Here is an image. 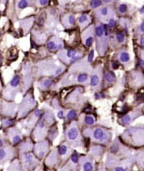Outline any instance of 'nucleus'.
I'll return each mask as SVG.
<instances>
[{
    "label": "nucleus",
    "instance_id": "nucleus-40",
    "mask_svg": "<svg viewBox=\"0 0 144 171\" xmlns=\"http://www.w3.org/2000/svg\"><path fill=\"white\" fill-rule=\"evenodd\" d=\"M57 117H58L59 118H63V112L59 111L58 113H57Z\"/></svg>",
    "mask_w": 144,
    "mask_h": 171
},
{
    "label": "nucleus",
    "instance_id": "nucleus-6",
    "mask_svg": "<svg viewBox=\"0 0 144 171\" xmlns=\"http://www.w3.org/2000/svg\"><path fill=\"white\" fill-rule=\"evenodd\" d=\"M49 149V143L48 141L44 140L42 142H39L35 145V153L36 155L40 158H43L46 155Z\"/></svg>",
    "mask_w": 144,
    "mask_h": 171
},
{
    "label": "nucleus",
    "instance_id": "nucleus-4",
    "mask_svg": "<svg viewBox=\"0 0 144 171\" xmlns=\"http://www.w3.org/2000/svg\"><path fill=\"white\" fill-rule=\"evenodd\" d=\"M23 163L26 170L32 171L38 165L39 161L32 153H25L23 156Z\"/></svg>",
    "mask_w": 144,
    "mask_h": 171
},
{
    "label": "nucleus",
    "instance_id": "nucleus-32",
    "mask_svg": "<svg viewBox=\"0 0 144 171\" xmlns=\"http://www.w3.org/2000/svg\"><path fill=\"white\" fill-rule=\"evenodd\" d=\"M127 10V6L126 4H121L120 7H119V11L121 12V13H125Z\"/></svg>",
    "mask_w": 144,
    "mask_h": 171
},
{
    "label": "nucleus",
    "instance_id": "nucleus-44",
    "mask_svg": "<svg viewBox=\"0 0 144 171\" xmlns=\"http://www.w3.org/2000/svg\"><path fill=\"white\" fill-rule=\"evenodd\" d=\"M143 9H144V7H142V9H140V11H139V12H140L141 14H142V13H143Z\"/></svg>",
    "mask_w": 144,
    "mask_h": 171
},
{
    "label": "nucleus",
    "instance_id": "nucleus-17",
    "mask_svg": "<svg viewBox=\"0 0 144 171\" xmlns=\"http://www.w3.org/2000/svg\"><path fill=\"white\" fill-rule=\"evenodd\" d=\"M105 80L107 82L111 83V82L114 81V80H115V76H114V74L113 72H107L105 75Z\"/></svg>",
    "mask_w": 144,
    "mask_h": 171
},
{
    "label": "nucleus",
    "instance_id": "nucleus-15",
    "mask_svg": "<svg viewBox=\"0 0 144 171\" xmlns=\"http://www.w3.org/2000/svg\"><path fill=\"white\" fill-rule=\"evenodd\" d=\"M67 152H68V148H67V146L65 145V144H61L58 148V150H57L58 154H60V155H61V156L67 155Z\"/></svg>",
    "mask_w": 144,
    "mask_h": 171
},
{
    "label": "nucleus",
    "instance_id": "nucleus-14",
    "mask_svg": "<svg viewBox=\"0 0 144 171\" xmlns=\"http://www.w3.org/2000/svg\"><path fill=\"white\" fill-rule=\"evenodd\" d=\"M109 14V9L108 7H103L97 11V15L99 16H103V17H107V15Z\"/></svg>",
    "mask_w": 144,
    "mask_h": 171
},
{
    "label": "nucleus",
    "instance_id": "nucleus-2",
    "mask_svg": "<svg viewBox=\"0 0 144 171\" xmlns=\"http://www.w3.org/2000/svg\"><path fill=\"white\" fill-rule=\"evenodd\" d=\"M53 122V118L52 114L49 113L45 115L44 118L40 121L37 124L36 130L34 131V137L36 140H42L46 136L49 125H51Z\"/></svg>",
    "mask_w": 144,
    "mask_h": 171
},
{
    "label": "nucleus",
    "instance_id": "nucleus-22",
    "mask_svg": "<svg viewBox=\"0 0 144 171\" xmlns=\"http://www.w3.org/2000/svg\"><path fill=\"white\" fill-rule=\"evenodd\" d=\"M99 77L97 75H95V76H93L91 79V85L92 86H97L98 84H99Z\"/></svg>",
    "mask_w": 144,
    "mask_h": 171
},
{
    "label": "nucleus",
    "instance_id": "nucleus-35",
    "mask_svg": "<svg viewBox=\"0 0 144 171\" xmlns=\"http://www.w3.org/2000/svg\"><path fill=\"white\" fill-rule=\"evenodd\" d=\"M68 22H69L70 24H71V25H73V24H75V17H74L73 15H70L69 18H68Z\"/></svg>",
    "mask_w": 144,
    "mask_h": 171
},
{
    "label": "nucleus",
    "instance_id": "nucleus-20",
    "mask_svg": "<svg viewBox=\"0 0 144 171\" xmlns=\"http://www.w3.org/2000/svg\"><path fill=\"white\" fill-rule=\"evenodd\" d=\"M104 28L102 26H97L96 28V34L98 37H101L104 35Z\"/></svg>",
    "mask_w": 144,
    "mask_h": 171
},
{
    "label": "nucleus",
    "instance_id": "nucleus-26",
    "mask_svg": "<svg viewBox=\"0 0 144 171\" xmlns=\"http://www.w3.org/2000/svg\"><path fill=\"white\" fill-rule=\"evenodd\" d=\"M102 4V2L101 1H98V0H94V1H92L91 3H90V6L93 8H96L99 6H100Z\"/></svg>",
    "mask_w": 144,
    "mask_h": 171
},
{
    "label": "nucleus",
    "instance_id": "nucleus-5",
    "mask_svg": "<svg viewBox=\"0 0 144 171\" xmlns=\"http://www.w3.org/2000/svg\"><path fill=\"white\" fill-rule=\"evenodd\" d=\"M67 137L69 142H71L75 145H79L80 143L79 140V132L75 123H73L67 132Z\"/></svg>",
    "mask_w": 144,
    "mask_h": 171
},
{
    "label": "nucleus",
    "instance_id": "nucleus-27",
    "mask_svg": "<svg viewBox=\"0 0 144 171\" xmlns=\"http://www.w3.org/2000/svg\"><path fill=\"white\" fill-rule=\"evenodd\" d=\"M110 150H111V152H113V153L117 152L118 150H119V145H118V144L117 143H114V144L112 146V147H111Z\"/></svg>",
    "mask_w": 144,
    "mask_h": 171
},
{
    "label": "nucleus",
    "instance_id": "nucleus-12",
    "mask_svg": "<svg viewBox=\"0 0 144 171\" xmlns=\"http://www.w3.org/2000/svg\"><path fill=\"white\" fill-rule=\"evenodd\" d=\"M32 144L31 142H29V141H26L25 143H24L21 147H20V152H26L28 151H29V150L32 148Z\"/></svg>",
    "mask_w": 144,
    "mask_h": 171
},
{
    "label": "nucleus",
    "instance_id": "nucleus-19",
    "mask_svg": "<svg viewBox=\"0 0 144 171\" xmlns=\"http://www.w3.org/2000/svg\"><path fill=\"white\" fill-rule=\"evenodd\" d=\"M120 60L122 62H127L129 60H130V55L128 53H126V52H123L120 55Z\"/></svg>",
    "mask_w": 144,
    "mask_h": 171
},
{
    "label": "nucleus",
    "instance_id": "nucleus-39",
    "mask_svg": "<svg viewBox=\"0 0 144 171\" xmlns=\"http://www.w3.org/2000/svg\"><path fill=\"white\" fill-rule=\"evenodd\" d=\"M118 66H119V64L117 63V62H113V69H117Z\"/></svg>",
    "mask_w": 144,
    "mask_h": 171
},
{
    "label": "nucleus",
    "instance_id": "nucleus-13",
    "mask_svg": "<svg viewBox=\"0 0 144 171\" xmlns=\"http://www.w3.org/2000/svg\"><path fill=\"white\" fill-rule=\"evenodd\" d=\"M134 117L131 114H126L121 118V123L124 125H129L131 122H132Z\"/></svg>",
    "mask_w": 144,
    "mask_h": 171
},
{
    "label": "nucleus",
    "instance_id": "nucleus-31",
    "mask_svg": "<svg viewBox=\"0 0 144 171\" xmlns=\"http://www.w3.org/2000/svg\"><path fill=\"white\" fill-rule=\"evenodd\" d=\"M117 41H119V42H122L123 41H124L125 39V37H124V34L121 32H119L117 34Z\"/></svg>",
    "mask_w": 144,
    "mask_h": 171
},
{
    "label": "nucleus",
    "instance_id": "nucleus-43",
    "mask_svg": "<svg viewBox=\"0 0 144 171\" xmlns=\"http://www.w3.org/2000/svg\"><path fill=\"white\" fill-rule=\"evenodd\" d=\"M143 41H144V38H143V37H142V39L140 41V43H141L142 45H143Z\"/></svg>",
    "mask_w": 144,
    "mask_h": 171
},
{
    "label": "nucleus",
    "instance_id": "nucleus-38",
    "mask_svg": "<svg viewBox=\"0 0 144 171\" xmlns=\"http://www.w3.org/2000/svg\"><path fill=\"white\" fill-rule=\"evenodd\" d=\"M48 3H49V1H47V0H40V5H46Z\"/></svg>",
    "mask_w": 144,
    "mask_h": 171
},
{
    "label": "nucleus",
    "instance_id": "nucleus-1",
    "mask_svg": "<svg viewBox=\"0 0 144 171\" xmlns=\"http://www.w3.org/2000/svg\"><path fill=\"white\" fill-rule=\"evenodd\" d=\"M84 135L86 136H92L94 141H97V142L103 144H107L109 142L111 138V135L108 131L100 127L94 129L93 131L87 129L84 132Z\"/></svg>",
    "mask_w": 144,
    "mask_h": 171
},
{
    "label": "nucleus",
    "instance_id": "nucleus-36",
    "mask_svg": "<svg viewBox=\"0 0 144 171\" xmlns=\"http://www.w3.org/2000/svg\"><path fill=\"white\" fill-rule=\"evenodd\" d=\"M93 58H94V50H91V52H90V53H89V55H88V62H92Z\"/></svg>",
    "mask_w": 144,
    "mask_h": 171
},
{
    "label": "nucleus",
    "instance_id": "nucleus-41",
    "mask_svg": "<svg viewBox=\"0 0 144 171\" xmlns=\"http://www.w3.org/2000/svg\"><path fill=\"white\" fill-rule=\"evenodd\" d=\"M143 28H144V24H143V23H142V24H141V27H140V29H141V31H142V32H143Z\"/></svg>",
    "mask_w": 144,
    "mask_h": 171
},
{
    "label": "nucleus",
    "instance_id": "nucleus-45",
    "mask_svg": "<svg viewBox=\"0 0 144 171\" xmlns=\"http://www.w3.org/2000/svg\"><path fill=\"white\" fill-rule=\"evenodd\" d=\"M2 62V56H1V54H0V64H1Z\"/></svg>",
    "mask_w": 144,
    "mask_h": 171
},
{
    "label": "nucleus",
    "instance_id": "nucleus-28",
    "mask_svg": "<svg viewBox=\"0 0 144 171\" xmlns=\"http://www.w3.org/2000/svg\"><path fill=\"white\" fill-rule=\"evenodd\" d=\"M92 43H93V37L92 36H90V37H88L87 39H86V41H85V45H87L88 47H89V46H91Z\"/></svg>",
    "mask_w": 144,
    "mask_h": 171
},
{
    "label": "nucleus",
    "instance_id": "nucleus-10",
    "mask_svg": "<svg viewBox=\"0 0 144 171\" xmlns=\"http://www.w3.org/2000/svg\"><path fill=\"white\" fill-rule=\"evenodd\" d=\"M57 152L56 151H53L46 159V163L48 166H51L52 167V166L57 164Z\"/></svg>",
    "mask_w": 144,
    "mask_h": 171
},
{
    "label": "nucleus",
    "instance_id": "nucleus-29",
    "mask_svg": "<svg viewBox=\"0 0 144 171\" xmlns=\"http://www.w3.org/2000/svg\"><path fill=\"white\" fill-rule=\"evenodd\" d=\"M88 20V16L87 15H81L80 17H79V22L82 24H84L85 22H87Z\"/></svg>",
    "mask_w": 144,
    "mask_h": 171
},
{
    "label": "nucleus",
    "instance_id": "nucleus-16",
    "mask_svg": "<svg viewBox=\"0 0 144 171\" xmlns=\"http://www.w3.org/2000/svg\"><path fill=\"white\" fill-rule=\"evenodd\" d=\"M47 47L49 49H51V50H53V49H56L57 48H61V45H57L54 41H49V42L47 43Z\"/></svg>",
    "mask_w": 144,
    "mask_h": 171
},
{
    "label": "nucleus",
    "instance_id": "nucleus-37",
    "mask_svg": "<svg viewBox=\"0 0 144 171\" xmlns=\"http://www.w3.org/2000/svg\"><path fill=\"white\" fill-rule=\"evenodd\" d=\"M115 24H116L115 20H109V27H113V26H115Z\"/></svg>",
    "mask_w": 144,
    "mask_h": 171
},
{
    "label": "nucleus",
    "instance_id": "nucleus-24",
    "mask_svg": "<svg viewBox=\"0 0 144 171\" xmlns=\"http://www.w3.org/2000/svg\"><path fill=\"white\" fill-rule=\"evenodd\" d=\"M76 116H77L76 111L72 110H70L68 112V114H67V118L68 119H74L75 118H76Z\"/></svg>",
    "mask_w": 144,
    "mask_h": 171
},
{
    "label": "nucleus",
    "instance_id": "nucleus-34",
    "mask_svg": "<svg viewBox=\"0 0 144 171\" xmlns=\"http://www.w3.org/2000/svg\"><path fill=\"white\" fill-rule=\"evenodd\" d=\"M12 124H13V120H11V119H7V120H5L3 122V126L4 127H10Z\"/></svg>",
    "mask_w": 144,
    "mask_h": 171
},
{
    "label": "nucleus",
    "instance_id": "nucleus-30",
    "mask_svg": "<svg viewBox=\"0 0 144 171\" xmlns=\"http://www.w3.org/2000/svg\"><path fill=\"white\" fill-rule=\"evenodd\" d=\"M28 6V2L24 1V0H22V1H19L18 3V7L20 9H24V7H26Z\"/></svg>",
    "mask_w": 144,
    "mask_h": 171
},
{
    "label": "nucleus",
    "instance_id": "nucleus-33",
    "mask_svg": "<svg viewBox=\"0 0 144 171\" xmlns=\"http://www.w3.org/2000/svg\"><path fill=\"white\" fill-rule=\"evenodd\" d=\"M51 84H52V81L50 80H44L43 83H42V85H43L44 88H49Z\"/></svg>",
    "mask_w": 144,
    "mask_h": 171
},
{
    "label": "nucleus",
    "instance_id": "nucleus-8",
    "mask_svg": "<svg viewBox=\"0 0 144 171\" xmlns=\"http://www.w3.org/2000/svg\"><path fill=\"white\" fill-rule=\"evenodd\" d=\"M80 163L83 171H93L94 169L93 163L88 157H82L80 159Z\"/></svg>",
    "mask_w": 144,
    "mask_h": 171
},
{
    "label": "nucleus",
    "instance_id": "nucleus-3",
    "mask_svg": "<svg viewBox=\"0 0 144 171\" xmlns=\"http://www.w3.org/2000/svg\"><path fill=\"white\" fill-rule=\"evenodd\" d=\"M123 135L127 141H131L133 144L140 145L143 144V131L141 128H130Z\"/></svg>",
    "mask_w": 144,
    "mask_h": 171
},
{
    "label": "nucleus",
    "instance_id": "nucleus-7",
    "mask_svg": "<svg viewBox=\"0 0 144 171\" xmlns=\"http://www.w3.org/2000/svg\"><path fill=\"white\" fill-rule=\"evenodd\" d=\"M13 155V150L11 148H0V163L9 160Z\"/></svg>",
    "mask_w": 144,
    "mask_h": 171
},
{
    "label": "nucleus",
    "instance_id": "nucleus-46",
    "mask_svg": "<svg viewBox=\"0 0 144 171\" xmlns=\"http://www.w3.org/2000/svg\"><path fill=\"white\" fill-rule=\"evenodd\" d=\"M0 34H1V32H0Z\"/></svg>",
    "mask_w": 144,
    "mask_h": 171
},
{
    "label": "nucleus",
    "instance_id": "nucleus-25",
    "mask_svg": "<svg viewBox=\"0 0 144 171\" xmlns=\"http://www.w3.org/2000/svg\"><path fill=\"white\" fill-rule=\"evenodd\" d=\"M88 80V76L86 74H80L79 75V76H78V81L82 83V82H84Z\"/></svg>",
    "mask_w": 144,
    "mask_h": 171
},
{
    "label": "nucleus",
    "instance_id": "nucleus-11",
    "mask_svg": "<svg viewBox=\"0 0 144 171\" xmlns=\"http://www.w3.org/2000/svg\"><path fill=\"white\" fill-rule=\"evenodd\" d=\"M130 165H131V162L127 161L124 164H122L119 166H117V167L113 169V171H127V170H129Z\"/></svg>",
    "mask_w": 144,
    "mask_h": 171
},
{
    "label": "nucleus",
    "instance_id": "nucleus-23",
    "mask_svg": "<svg viewBox=\"0 0 144 171\" xmlns=\"http://www.w3.org/2000/svg\"><path fill=\"white\" fill-rule=\"evenodd\" d=\"M19 84V77L18 76H15L11 81V86L16 87V86H18Z\"/></svg>",
    "mask_w": 144,
    "mask_h": 171
},
{
    "label": "nucleus",
    "instance_id": "nucleus-21",
    "mask_svg": "<svg viewBox=\"0 0 144 171\" xmlns=\"http://www.w3.org/2000/svg\"><path fill=\"white\" fill-rule=\"evenodd\" d=\"M76 55H77V52L76 50H74V49H70V50H67L66 52V55H67V58H71V59H72Z\"/></svg>",
    "mask_w": 144,
    "mask_h": 171
},
{
    "label": "nucleus",
    "instance_id": "nucleus-18",
    "mask_svg": "<svg viewBox=\"0 0 144 171\" xmlns=\"http://www.w3.org/2000/svg\"><path fill=\"white\" fill-rule=\"evenodd\" d=\"M84 122L86 123V124L91 126V125H93L94 123H95V119H94L92 116L87 115V116H85V118H84Z\"/></svg>",
    "mask_w": 144,
    "mask_h": 171
},
{
    "label": "nucleus",
    "instance_id": "nucleus-9",
    "mask_svg": "<svg viewBox=\"0 0 144 171\" xmlns=\"http://www.w3.org/2000/svg\"><path fill=\"white\" fill-rule=\"evenodd\" d=\"M9 136L11 142L14 144H16L21 141V135L16 129H11L9 131Z\"/></svg>",
    "mask_w": 144,
    "mask_h": 171
},
{
    "label": "nucleus",
    "instance_id": "nucleus-42",
    "mask_svg": "<svg viewBox=\"0 0 144 171\" xmlns=\"http://www.w3.org/2000/svg\"><path fill=\"white\" fill-rule=\"evenodd\" d=\"M3 145V140L0 139V148H1Z\"/></svg>",
    "mask_w": 144,
    "mask_h": 171
}]
</instances>
